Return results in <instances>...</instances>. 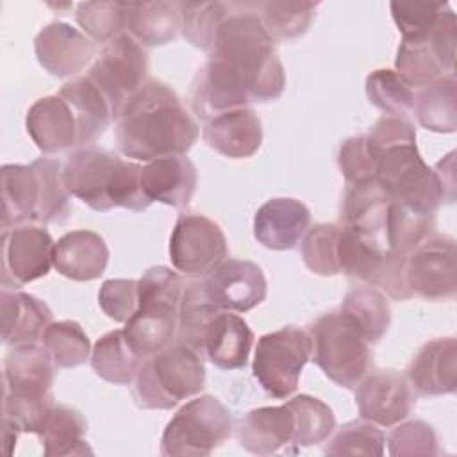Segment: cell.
<instances>
[{"mask_svg": "<svg viewBox=\"0 0 457 457\" xmlns=\"http://www.w3.org/2000/svg\"><path fill=\"white\" fill-rule=\"evenodd\" d=\"M2 228L23 223H37L43 182L37 164L2 166Z\"/></svg>", "mask_w": 457, "mask_h": 457, "instance_id": "603a6c76", "label": "cell"}, {"mask_svg": "<svg viewBox=\"0 0 457 457\" xmlns=\"http://www.w3.org/2000/svg\"><path fill=\"white\" fill-rule=\"evenodd\" d=\"M311 355L309 332L298 327H282L259 337L252 371L271 398H289L296 391L300 373Z\"/></svg>", "mask_w": 457, "mask_h": 457, "instance_id": "9c48e42d", "label": "cell"}, {"mask_svg": "<svg viewBox=\"0 0 457 457\" xmlns=\"http://www.w3.org/2000/svg\"><path fill=\"white\" fill-rule=\"evenodd\" d=\"M41 345L50 353L55 368H77L87 361L93 350L84 328L73 320L52 321Z\"/></svg>", "mask_w": 457, "mask_h": 457, "instance_id": "74e56055", "label": "cell"}, {"mask_svg": "<svg viewBox=\"0 0 457 457\" xmlns=\"http://www.w3.org/2000/svg\"><path fill=\"white\" fill-rule=\"evenodd\" d=\"M57 95H61L71 105L77 116L80 148L91 146L112 121V112L107 100L86 75L66 82Z\"/></svg>", "mask_w": 457, "mask_h": 457, "instance_id": "f546056e", "label": "cell"}, {"mask_svg": "<svg viewBox=\"0 0 457 457\" xmlns=\"http://www.w3.org/2000/svg\"><path fill=\"white\" fill-rule=\"evenodd\" d=\"M253 332L236 312L220 311L211 321L202 345V359H209L220 370H239L248 362Z\"/></svg>", "mask_w": 457, "mask_h": 457, "instance_id": "83f0119b", "label": "cell"}, {"mask_svg": "<svg viewBox=\"0 0 457 457\" xmlns=\"http://www.w3.org/2000/svg\"><path fill=\"white\" fill-rule=\"evenodd\" d=\"M405 377L418 395H452L457 389V339L427 341L411 359Z\"/></svg>", "mask_w": 457, "mask_h": 457, "instance_id": "d6986e66", "label": "cell"}, {"mask_svg": "<svg viewBox=\"0 0 457 457\" xmlns=\"http://www.w3.org/2000/svg\"><path fill=\"white\" fill-rule=\"evenodd\" d=\"M368 100L387 112V116H403L414 107V89L389 68L373 70L366 77Z\"/></svg>", "mask_w": 457, "mask_h": 457, "instance_id": "b9f144b4", "label": "cell"}, {"mask_svg": "<svg viewBox=\"0 0 457 457\" xmlns=\"http://www.w3.org/2000/svg\"><path fill=\"white\" fill-rule=\"evenodd\" d=\"M455 239L428 232L403 259V282L412 296L452 300L457 291Z\"/></svg>", "mask_w": 457, "mask_h": 457, "instance_id": "8fae6325", "label": "cell"}, {"mask_svg": "<svg viewBox=\"0 0 457 457\" xmlns=\"http://www.w3.org/2000/svg\"><path fill=\"white\" fill-rule=\"evenodd\" d=\"M250 102L243 77L220 59L209 57L193 77L191 107L204 123L225 112L248 107Z\"/></svg>", "mask_w": 457, "mask_h": 457, "instance_id": "9a60e30c", "label": "cell"}, {"mask_svg": "<svg viewBox=\"0 0 457 457\" xmlns=\"http://www.w3.org/2000/svg\"><path fill=\"white\" fill-rule=\"evenodd\" d=\"M439 180H441V186L445 189V196H446V202H452L453 200V191H455V175H453V152H450L443 161L437 162V166L434 168Z\"/></svg>", "mask_w": 457, "mask_h": 457, "instance_id": "816d5d0a", "label": "cell"}, {"mask_svg": "<svg viewBox=\"0 0 457 457\" xmlns=\"http://www.w3.org/2000/svg\"><path fill=\"white\" fill-rule=\"evenodd\" d=\"M395 71L412 89L416 87L421 89L445 75H452L441 68L439 61L436 59L427 41H421V43L402 41L395 59Z\"/></svg>", "mask_w": 457, "mask_h": 457, "instance_id": "bcb514c9", "label": "cell"}, {"mask_svg": "<svg viewBox=\"0 0 457 457\" xmlns=\"http://www.w3.org/2000/svg\"><path fill=\"white\" fill-rule=\"evenodd\" d=\"M311 223L309 207L296 198H271L253 216V237L270 250H291Z\"/></svg>", "mask_w": 457, "mask_h": 457, "instance_id": "44dd1931", "label": "cell"}, {"mask_svg": "<svg viewBox=\"0 0 457 457\" xmlns=\"http://www.w3.org/2000/svg\"><path fill=\"white\" fill-rule=\"evenodd\" d=\"M207 296L223 311L246 312L264 302L266 277L252 261L225 259L205 280Z\"/></svg>", "mask_w": 457, "mask_h": 457, "instance_id": "2e32d148", "label": "cell"}, {"mask_svg": "<svg viewBox=\"0 0 457 457\" xmlns=\"http://www.w3.org/2000/svg\"><path fill=\"white\" fill-rule=\"evenodd\" d=\"M355 403L362 420L389 428L412 412L416 396L405 375L396 370H377L357 384Z\"/></svg>", "mask_w": 457, "mask_h": 457, "instance_id": "5bb4252c", "label": "cell"}, {"mask_svg": "<svg viewBox=\"0 0 457 457\" xmlns=\"http://www.w3.org/2000/svg\"><path fill=\"white\" fill-rule=\"evenodd\" d=\"M220 309L205 293L204 282H191L184 287L179 305L177 341L187 345L202 357L204 336L211 321L220 314Z\"/></svg>", "mask_w": 457, "mask_h": 457, "instance_id": "e575fe53", "label": "cell"}, {"mask_svg": "<svg viewBox=\"0 0 457 457\" xmlns=\"http://www.w3.org/2000/svg\"><path fill=\"white\" fill-rule=\"evenodd\" d=\"M414 112L421 127L432 132H455L457 129V82L453 73L421 87L414 96Z\"/></svg>", "mask_w": 457, "mask_h": 457, "instance_id": "836d02e7", "label": "cell"}, {"mask_svg": "<svg viewBox=\"0 0 457 457\" xmlns=\"http://www.w3.org/2000/svg\"><path fill=\"white\" fill-rule=\"evenodd\" d=\"M141 171L143 166L137 162L96 146H84L64 162L62 180L66 191L93 211L123 207L141 212L152 204L143 191Z\"/></svg>", "mask_w": 457, "mask_h": 457, "instance_id": "3957f363", "label": "cell"}, {"mask_svg": "<svg viewBox=\"0 0 457 457\" xmlns=\"http://www.w3.org/2000/svg\"><path fill=\"white\" fill-rule=\"evenodd\" d=\"M173 268L189 278H207L227 259V239L204 214H180L170 236Z\"/></svg>", "mask_w": 457, "mask_h": 457, "instance_id": "7c38bea8", "label": "cell"}, {"mask_svg": "<svg viewBox=\"0 0 457 457\" xmlns=\"http://www.w3.org/2000/svg\"><path fill=\"white\" fill-rule=\"evenodd\" d=\"M205 384L202 357L180 341L146 357L134 378L132 395L141 409L166 411L196 396Z\"/></svg>", "mask_w": 457, "mask_h": 457, "instance_id": "5b68a950", "label": "cell"}, {"mask_svg": "<svg viewBox=\"0 0 457 457\" xmlns=\"http://www.w3.org/2000/svg\"><path fill=\"white\" fill-rule=\"evenodd\" d=\"M273 43L257 12H234L220 25L209 54L243 77L252 102H271L286 87V71Z\"/></svg>", "mask_w": 457, "mask_h": 457, "instance_id": "7a4b0ae2", "label": "cell"}, {"mask_svg": "<svg viewBox=\"0 0 457 457\" xmlns=\"http://www.w3.org/2000/svg\"><path fill=\"white\" fill-rule=\"evenodd\" d=\"M227 16V5L221 2H180V32L193 46L211 52Z\"/></svg>", "mask_w": 457, "mask_h": 457, "instance_id": "7bdbcfd3", "label": "cell"}, {"mask_svg": "<svg viewBox=\"0 0 457 457\" xmlns=\"http://www.w3.org/2000/svg\"><path fill=\"white\" fill-rule=\"evenodd\" d=\"M337 166L346 180V186L375 180L377 161L368 148L366 136H353L341 143L337 150Z\"/></svg>", "mask_w": 457, "mask_h": 457, "instance_id": "681fc988", "label": "cell"}, {"mask_svg": "<svg viewBox=\"0 0 457 457\" xmlns=\"http://www.w3.org/2000/svg\"><path fill=\"white\" fill-rule=\"evenodd\" d=\"M287 405L293 411L295 430L293 445L296 446H312L328 439L336 428V416L332 409L320 398L309 395H298L287 400Z\"/></svg>", "mask_w": 457, "mask_h": 457, "instance_id": "8d00e7d4", "label": "cell"}, {"mask_svg": "<svg viewBox=\"0 0 457 457\" xmlns=\"http://www.w3.org/2000/svg\"><path fill=\"white\" fill-rule=\"evenodd\" d=\"M100 309L114 321L127 323L139 305L137 280L132 278H109L98 291Z\"/></svg>", "mask_w": 457, "mask_h": 457, "instance_id": "f907efd6", "label": "cell"}, {"mask_svg": "<svg viewBox=\"0 0 457 457\" xmlns=\"http://www.w3.org/2000/svg\"><path fill=\"white\" fill-rule=\"evenodd\" d=\"M437 437L434 428L420 420L396 423L387 436V453L393 457L437 455Z\"/></svg>", "mask_w": 457, "mask_h": 457, "instance_id": "c3c4849f", "label": "cell"}, {"mask_svg": "<svg viewBox=\"0 0 457 457\" xmlns=\"http://www.w3.org/2000/svg\"><path fill=\"white\" fill-rule=\"evenodd\" d=\"M386 436L368 420L345 423L323 448L325 455H366L380 457L384 453Z\"/></svg>", "mask_w": 457, "mask_h": 457, "instance_id": "f6af8a7d", "label": "cell"}, {"mask_svg": "<svg viewBox=\"0 0 457 457\" xmlns=\"http://www.w3.org/2000/svg\"><path fill=\"white\" fill-rule=\"evenodd\" d=\"M318 5V2H262L257 4V16L273 39H293L309 29Z\"/></svg>", "mask_w": 457, "mask_h": 457, "instance_id": "ab89813d", "label": "cell"}, {"mask_svg": "<svg viewBox=\"0 0 457 457\" xmlns=\"http://www.w3.org/2000/svg\"><path fill=\"white\" fill-rule=\"evenodd\" d=\"M432 227L434 216L391 200L387 221V252L405 257L428 232H432Z\"/></svg>", "mask_w": 457, "mask_h": 457, "instance_id": "60d3db41", "label": "cell"}, {"mask_svg": "<svg viewBox=\"0 0 457 457\" xmlns=\"http://www.w3.org/2000/svg\"><path fill=\"white\" fill-rule=\"evenodd\" d=\"M86 430L87 423L77 409L54 402L41 416L32 436L41 445L43 455H84L91 453L84 441Z\"/></svg>", "mask_w": 457, "mask_h": 457, "instance_id": "f1b7e54d", "label": "cell"}, {"mask_svg": "<svg viewBox=\"0 0 457 457\" xmlns=\"http://www.w3.org/2000/svg\"><path fill=\"white\" fill-rule=\"evenodd\" d=\"M143 357L129 345L123 328L111 330L98 337L91 350V366L95 373L116 386H129L134 382Z\"/></svg>", "mask_w": 457, "mask_h": 457, "instance_id": "1f68e13d", "label": "cell"}, {"mask_svg": "<svg viewBox=\"0 0 457 457\" xmlns=\"http://www.w3.org/2000/svg\"><path fill=\"white\" fill-rule=\"evenodd\" d=\"M311 359L334 384L355 389L373 366L370 343L339 309L321 314L309 325Z\"/></svg>", "mask_w": 457, "mask_h": 457, "instance_id": "8992f818", "label": "cell"}, {"mask_svg": "<svg viewBox=\"0 0 457 457\" xmlns=\"http://www.w3.org/2000/svg\"><path fill=\"white\" fill-rule=\"evenodd\" d=\"M361 330L362 337L373 345L382 339L391 323V307L386 295L375 286L352 287L339 307Z\"/></svg>", "mask_w": 457, "mask_h": 457, "instance_id": "d6a6232c", "label": "cell"}, {"mask_svg": "<svg viewBox=\"0 0 457 457\" xmlns=\"http://www.w3.org/2000/svg\"><path fill=\"white\" fill-rule=\"evenodd\" d=\"M391 198L377 186L366 182L348 186L343 200L341 225L359 234L377 248L387 252V221Z\"/></svg>", "mask_w": 457, "mask_h": 457, "instance_id": "ffe728a7", "label": "cell"}, {"mask_svg": "<svg viewBox=\"0 0 457 457\" xmlns=\"http://www.w3.org/2000/svg\"><path fill=\"white\" fill-rule=\"evenodd\" d=\"M341 225L337 223H318L302 237L300 252L305 266L323 277L337 275L339 262H337V243H339Z\"/></svg>", "mask_w": 457, "mask_h": 457, "instance_id": "ee69618b", "label": "cell"}, {"mask_svg": "<svg viewBox=\"0 0 457 457\" xmlns=\"http://www.w3.org/2000/svg\"><path fill=\"white\" fill-rule=\"evenodd\" d=\"M25 127L43 154H57L80 146L77 116L61 95L37 98L27 111Z\"/></svg>", "mask_w": 457, "mask_h": 457, "instance_id": "ac0fdd59", "label": "cell"}, {"mask_svg": "<svg viewBox=\"0 0 457 457\" xmlns=\"http://www.w3.org/2000/svg\"><path fill=\"white\" fill-rule=\"evenodd\" d=\"M295 418L286 403L248 411L236 423L239 445L253 455H271L293 441Z\"/></svg>", "mask_w": 457, "mask_h": 457, "instance_id": "cb8c5ba5", "label": "cell"}, {"mask_svg": "<svg viewBox=\"0 0 457 457\" xmlns=\"http://www.w3.org/2000/svg\"><path fill=\"white\" fill-rule=\"evenodd\" d=\"M54 268L59 275L87 282L98 278L109 262V248L104 237L93 230H71L54 245Z\"/></svg>", "mask_w": 457, "mask_h": 457, "instance_id": "7402d4cb", "label": "cell"}, {"mask_svg": "<svg viewBox=\"0 0 457 457\" xmlns=\"http://www.w3.org/2000/svg\"><path fill=\"white\" fill-rule=\"evenodd\" d=\"M228 409L212 395H202L186 402L164 427L161 455L202 457L220 448L232 434Z\"/></svg>", "mask_w": 457, "mask_h": 457, "instance_id": "ba28073f", "label": "cell"}, {"mask_svg": "<svg viewBox=\"0 0 457 457\" xmlns=\"http://www.w3.org/2000/svg\"><path fill=\"white\" fill-rule=\"evenodd\" d=\"M180 2H129L127 34L143 46L166 45L180 30Z\"/></svg>", "mask_w": 457, "mask_h": 457, "instance_id": "4dcf8cb0", "label": "cell"}, {"mask_svg": "<svg viewBox=\"0 0 457 457\" xmlns=\"http://www.w3.org/2000/svg\"><path fill=\"white\" fill-rule=\"evenodd\" d=\"M202 137L214 152L230 157H252L262 143V125L255 111L243 107L205 121Z\"/></svg>", "mask_w": 457, "mask_h": 457, "instance_id": "484cf974", "label": "cell"}, {"mask_svg": "<svg viewBox=\"0 0 457 457\" xmlns=\"http://www.w3.org/2000/svg\"><path fill=\"white\" fill-rule=\"evenodd\" d=\"M184 287V278L166 266H154L137 280L139 305L125 323L123 334L143 359L175 341Z\"/></svg>", "mask_w": 457, "mask_h": 457, "instance_id": "277c9868", "label": "cell"}, {"mask_svg": "<svg viewBox=\"0 0 457 457\" xmlns=\"http://www.w3.org/2000/svg\"><path fill=\"white\" fill-rule=\"evenodd\" d=\"M114 136L125 157L150 162L186 155L198 139V125L170 86L146 80L120 112Z\"/></svg>", "mask_w": 457, "mask_h": 457, "instance_id": "6da1fadb", "label": "cell"}, {"mask_svg": "<svg viewBox=\"0 0 457 457\" xmlns=\"http://www.w3.org/2000/svg\"><path fill=\"white\" fill-rule=\"evenodd\" d=\"M375 182L393 202L430 216L446 200L436 170L425 164L416 141L398 143L380 152L375 166Z\"/></svg>", "mask_w": 457, "mask_h": 457, "instance_id": "52a82bcc", "label": "cell"}, {"mask_svg": "<svg viewBox=\"0 0 457 457\" xmlns=\"http://www.w3.org/2000/svg\"><path fill=\"white\" fill-rule=\"evenodd\" d=\"M387 252L377 248L370 241L362 239L353 230L341 225L337 243V262L339 273L362 280L364 284L375 286L384 268Z\"/></svg>", "mask_w": 457, "mask_h": 457, "instance_id": "d590c367", "label": "cell"}, {"mask_svg": "<svg viewBox=\"0 0 457 457\" xmlns=\"http://www.w3.org/2000/svg\"><path fill=\"white\" fill-rule=\"evenodd\" d=\"M148 55L130 34H121L104 45L86 77L107 100L112 120H118L127 102L146 84Z\"/></svg>", "mask_w": 457, "mask_h": 457, "instance_id": "30bf717a", "label": "cell"}, {"mask_svg": "<svg viewBox=\"0 0 457 457\" xmlns=\"http://www.w3.org/2000/svg\"><path fill=\"white\" fill-rule=\"evenodd\" d=\"M448 2H391L393 20L405 43H421L428 37Z\"/></svg>", "mask_w": 457, "mask_h": 457, "instance_id": "7dc6e473", "label": "cell"}, {"mask_svg": "<svg viewBox=\"0 0 457 457\" xmlns=\"http://www.w3.org/2000/svg\"><path fill=\"white\" fill-rule=\"evenodd\" d=\"M0 320L4 345H37L43 339L46 327L52 323V311L43 300L29 293L2 289Z\"/></svg>", "mask_w": 457, "mask_h": 457, "instance_id": "4316f807", "label": "cell"}, {"mask_svg": "<svg viewBox=\"0 0 457 457\" xmlns=\"http://www.w3.org/2000/svg\"><path fill=\"white\" fill-rule=\"evenodd\" d=\"M37 62L54 77L64 79L80 73L95 55V43L79 29L54 21L43 27L34 39Z\"/></svg>", "mask_w": 457, "mask_h": 457, "instance_id": "e0dca14e", "label": "cell"}, {"mask_svg": "<svg viewBox=\"0 0 457 457\" xmlns=\"http://www.w3.org/2000/svg\"><path fill=\"white\" fill-rule=\"evenodd\" d=\"M75 18L91 41L107 45L127 30L129 2H80Z\"/></svg>", "mask_w": 457, "mask_h": 457, "instance_id": "f35d334b", "label": "cell"}, {"mask_svg": "<svg viewBox=\"0 0 457 457\" xmlns=\"http://www.w3.org/2000/svg\"><path fill=\"white\" fill-rule=\"evenodd\" d=\"M196 168L186 155L150 161L141 171V186L146 198L171 207L189 205L196 189Z\"/></svg>", "mask_w": 457, "mask_h": 457, "instance_id": "d4e9b609", "label": "cell"}, {"mask_svg": "<svg viewBox=\"0 0 457 457\" xmlns=\"http://www.w3.org/2000/svg\"><path fill=\"white\" fill-rule=\"evenodd\" d=\"M54 239L36 223L2 230V286L21 287L45 277L54 266Z\"/></svg>", "mask_w": 457, "mask_h": 457, "instance_id": "4fadbf2b", "label": "cell"}]
</instances>
